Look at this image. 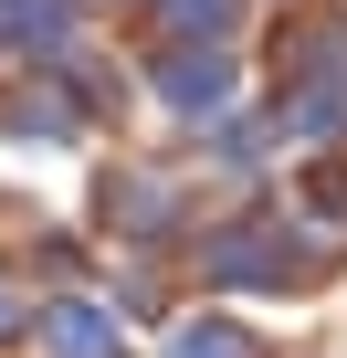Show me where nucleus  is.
Listing matches in <instances>:
<instances>
[{"label": "nucleus", "mask_w": 347, "mask_h": 358, "mask_svg": "<svg viewBox=\"0 0 347 358\" xmlns=\"http://www.w3.org/2000/svg\"><path fill=\"white\" fill-rule=\"evenodd\" d=\"M200 274L211 285H284L295 274V243L274 232V211H253V222H232V232L200 243Z\"/></svg>", "instance_id": "obj_1"}, {"label": "nucleus", "mask_w": 347, "mask_h": 358, "mask_svg": "<svg viewBox=\"0 0 347 358\" xmlns=\"http://www.w3.org/2000/svg\"><path fill=\"white\" fill-rule=\"evenodd\" d=\"M0 337H32V306H22L11 285H0Z\"/></svg>", "instance_id": "obj_9"}, {"label": "nucleus", "mask_w": 347, "mask_h": 358, "mask_svg": "<svg viewBox=\"0 0 347 358\" xmlns=\"http://www.w3.org/2000/svg\"><path fill=\"white\" fill-rule=\"evenodd\" d=\"M64 22H74V0H0V43H64Z\"/></svg>", "instance_id": "obj_6"}, {"label": "nucleus", "mask_w": 347, "mask_h": 358, "mask_svg": "<svg viewBox=\"0 0 347 358\" xmlns=\"http://www.w3.org/2000/svg\"><path fill=\"white\" fill-rule=\"evenodd\" d=\"M158 95L179 106V116H221V106H232V64L179 43V53H158Z\"/></svg>", "instance_id": "obj_2"}, {"label": "nucleus", "mask_w": 347, "mask_h": 358, "mask_svg": "<svg viewBox=\"0 0 347 358\" xmlns=\"http://www.w3.org/2000/svg\"><path fill=\"white\" fill-rule=\"evenodd\" d=\"M43 337H53L64 358H126V348H116V327H105L95 306H43Z\"/></svg>", "instance_id": "obj_5"}, {"label": "nucleus", "mask_w": 347, "mask_h": 358, "mask_svg": "<svg viewBox=\"0 0 347 358\" xmlns=\"http://www.w3.org/2000/svg\"><path fill=\"white\" fill-rule=\"evenodd\" d=\"M168 358H263V337H242V327H179V337H168Z\"/></svg>", "instance_id": "obj_7"}, {"label": "nucleus", "mask_w": 347, "mask_h": 358, "mask_svg": "<svg viewBox=\"0 0 347 358\" xmlns=\"http://www.w3.org/2000/svg\"><path fill=\"white\" fill-rule=\"evenodd\" d=\"M158 22H168V43H221L232 32V0H168Z\"/></svg>", "instance_id": "obj_8"}, {"label": "nucleus", "mask_w": 347, "mask_h": 358, "mask_svg": "<svg viewBox=\"0 0 347 358\" xmlns=\"http://www.w3.org/2000/svg\"><path fill=\"white\" fill-rule=\"evenodd\" d=\"M105 222H126V232H168V222H179V201H168V179H105Z\"/></svg>", "instance_id": "obj_4"}, {"label": "nucleus", "mask_w": 347, "mask_h": 358, "mask_svg": "<svg viewBox=\"0 0 347 358\" xmlns=\"http://www.w3.org/2000/svg\"><path fill=\"white\" fill-rule=\"evenodd\" d=\"M274 127H284V137H316V148L347 137V74H295V106H284Z\"/></svg>", "instance_id": "obj_3"}]
</instances>
